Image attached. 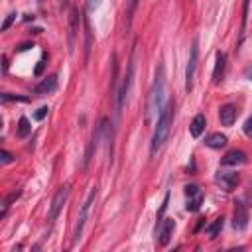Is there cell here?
<instances>
[{
  "instance_id": "1",
  "label": "cell",
  "mask_w": 252,
  "mask_h": 252,
  "mask_svg": "<svg viewBox=\"0 0 252 252\" xmlns=\"http://www.w3.org/2000/svg\"><path fill=\"white\" fill-rule=\"evenodd\" d=\"M163 100H165V69L161 63L156 67V77L148 93V102H146V124H152L159 112L163 110Z\"/></svg>"
},
{
  "instance_id": "2",
  "label": "cell",
  "mask_w": 252,
  "mask_h": 252,
  "mask_svg": "<svg viewBox=\"0 0 252 252\" xmlns=\"http://www.w3.org/2000/svg\"><path fill=\"white\" fill-rule=\"evenodd\" d=\"M173 110H175V104L167 102L163 106V110L159 112L158 120H156L154 136H152V142H150V154L152 156H156L161 150V146L165 144V140L169 136V130H171V124H173Z\"/></svg>"
},
{
  "instance_id": "3",
  "label": "cell",
  "mask_w": 252,
  "mask_h": 252,
  "mask_svg": "<svg viewBox=\"0 0 252 252\" xmlns=\"http://www.w3.org/2000/svg\"><path fill=\"white\" fill-rule=\"evenodd\" d=\"M94 199H96V187H91V191H89L87 199L83 201V205L79 209V215H77V222H75V228H73V244H77L83 236V230H85V224L89 220V213H91V207H93Z\"/></svg>"
},
{
  "instance_id": "4",
  "label": "cell",
  "mask_w": 252,
  "mask_h": 252,
  "mask_svg": "<svg viewBox=\"0 0 252 252\" xmlns=\"http://www.w3.org/2000/svg\"><path fill=\"white\" fill-rule=\"evenodd\" d=\"M132 81H134V49H132V55H130V61H128V71L122 79V85L120 89H116L114 93V98H116V104H114V110H116V116H120L122 112V106L128 98V93H130V87H132Z\"/></svg>"
},
{
  "instance_id": "5",
  "label": "cell",
  "mask_w": 252,
  "mask_h": 252,
  "mask_svg": "<svg viewBox=\"0 0 252 252\" xmlns=\"http://www.w3.org/2000/svg\"><path fill=\"white\" fill-rule=\"evenodd\" d=\"M197 63H199V45H197V39H193L191 51H189V59H187V67H185V91H187V93L193 89Z\"/></svg>"
},
{
  "instance_id": "6",
  "label": "cell",
  "mask_w": 252,
  "mask_h": 252,
  "mask_svg": "<svg viewBox=\"0 0 252 252\" xmlns=\"http://www.w3.org/2000/svg\"><path fill=\"white\" fill-rule=\"evenodd\" d=\"M69 183H65L63 187H59V191L53 195V199H51V207H49V215H47V220L49 222H53L57 217H59V213L63 211V205L67 203V199H69Z\"/></svg>"
},
{
  "instance_id": "7",
  "label": "cell",
  "mask_w": 252,
  "mask_h": 252,
  "mask_svg": "<svg viewBox=\"0 0 252 252\" xmlns=\"http://www.w3.org/2000/svg\"><path fill=\"white\" fill-rule=\"evenodd\" d=\"M79 24H81V16L77 12V8L69 10V22H67V45H69V53H73L75 49V39L79 33Z\"/></svg>"
},
{
  "instance_id": "8",
  "label": "cell",
  "mask_w": 252,
  "mask_h": 252,
  "mask_svg": "<svg viewBox=\"0 0 252 252\" xmlns=\"http://www.w3.org/2000/svg\"><path fill=\"white\" fill-rule=\"evenodd\" d=\"M248 224V209L242 201H234V213H232V226L234 230H244Z\"/></svg>"
},
{
  "instance_id": "9",
  "label": "cell",
  "mask_w": 252,
  "mask_h": 252,
  "mask_svg": "<svg viewBox=\"0 0 252 252\" xmlns=\"http://www.w3.org/2000/svg\"><path fill=\"white\" fill-rule=\"evenodd\" d=\"M215 181H217L224 191H232V189L238 185L240 175H238L236 171H217Z\"/></svg>"
},
{
  "instance_id": "10",
  "label": "cell",
  "mask_w": 252,
  "mask_h": 252,
  "mask_svg": "<svg viewBox=\"0 0 252 252\" xmlns=\"http://www.w3.org/2000/svg\"><path fill=\"white\" fill-rule=\"evenodd\" d=\"M236 116H238V110L230 102H226V104H222L219 108V120H220L222 126H232L236 122Z\"/></svg>"
},
{
  "instance_id": "11",
  "label": "cell",
  "mask_w": 252,
  "mask_h": 252,
  "mask_svg": "<svg viewBox=\"0 0 252 252\" xmlns=\"http://www.w3.org/2000/svg\"><path fill=\"white\" fill-rule=\"evenodd\" d=\"M55 89H57V75H49L47 79H43V81L33 89V93H35L37 96H45V94H51Z\"/></svg>"
},
{
  "instance_id": "12",
  "label": "cell",
  "mask_w": 252,
  "mask_h": 252,
  "mask_svg": "<svg viewBox=\"0 0 252 252\" xmlns=\"http://www.w3.org/2000/svg\"><path fill=\"white\" fill-rule=\"evenodd\" d=\"M242 163H246V154L242 150H230L220 159V165H242Z\"/></svg>"
},
{
  "instance_id": "13",
  "label": "cell",
  "mask_w": 252,
  "mask_h": 252,
  "mask_svg": "<svg viewBox=\"0 0 252 252\" xmlns=\"http://www.w3.org/2000/svg\"><path fill=\"white\" fill-rule=\"evenodd\" d=\"M175 230V220L173 219H163L159 222V244L165 246L171 240V234Z\"/></svg>"
},
{
  "instance_id": "14",
  "label": "cell",
  "mask_w": 252,
  "mask_h": 252,
  "mask_svg": "<svg viewBox=\"0 0 252 252\" xmlns=\"http://www.w3.org/2000/svg\"><path fill=\"white\" fill-rule=\"evenodd\" d=\"M224 67H226V55L222 51L217 53V61H215V69H213V83L219 85L224 77Z\"/></svg>"
},
{
  "instance_id": "15",
  "label": "cell",
  "mask_w": 252,
  "mask_h": 252,
  "mask_svg": "<svg viewBox=\"0 0 252 252\" xmlns=\"http://www.w3.org/2000/svg\"><path fill=\"white\" fill-rule=\"evenodd\" d=\"M205 126H207L205 114H197V116L191 120V124H189V134H191L193 138H199V136L205 132Z\"/></svg>"
},
{
  "instance_id": "16",
  "label": "cell",
  "mask_w": 252,
  "mask_h": 252,
  "mask_svg": "<svg viewBox=\"0 0 252 252\" xmlns=\"http://www.w3.org/2000/svg\"><path fill=\"white\" fill-rule=\"evenodd\" d=\"M205 146L211 148V150H220V148L226 146V136L220 134V132H213L205 138Z\"/></svg>"
},
{
  "instance_id": "17",
  "label": "cell",
  "mask_w": 252,
  "mask_h": 252,
  "mask_svg": "<svg viewBox=\"0 0 252 252\" xmlns=\"http://www.w3.org/2000/svg\"><path fill=\"white\" fill-rule=\"evenodd\" d=\"M201 203H203V193L199 191V193H195V195L187 197V205H185V209H187V211H191V213H195V211H199Z\"/></svg>"
},
{
  "instance_id": "18",
  "label": "cell",
  "mask_w": 252,
  "mask_h": 252,
  "mask_svg": "<svg viewBox=\"0 0 252 252\" xmlns=\"http://www.w3.org/2000/svg\"><path fill=\"white\" fill-rule=\"evenodd\" d=\"M30 132H32L30 120H28L26 116H22V118H20V122H18V136H20V138H26Z\"/></svg>"
},
{
  "instance_id": "19",
  "label": "cell",
  "mask_w": 252,
  "mask_h": 252,
  "mask_svg": "<svg viewBox=\"0 0 252 252\" xmlns=\"http://www.w3.org/2000/svg\"><path fill=\"white\" fill-rule=\"evenodd\" d=\"M18 197H20V191H14V193H10V195L4 199V203H2V213H0V217H2V219H4V217H6V213H8V207H10Z\"/></svg>"
},
{
  "instance_id": "20",
  "label": "cell",
  "mask_w": 252,
  "mask_h": 252,
  "mask_svg": "<svg viewBox=\"0 0 252 252\" xmlns=\"http://www.w3.org/2000/svg\"><path fill=\"white\" fill-rule=\"evenodd\" d=\"M138 2L140 0H128V8H126V16H128V28L132 26V20H134V14H136V8H138Z\"/></svg>"
},
{
  "instance_id": "21",
  "label": "cell",
  "mask_w": 252,
  "mask_h": 252,
  "mask_svg": "<svg viewBox=\"0 0 252 252\" xmlns=\"http://www.w3.org/2000/svg\"><path fill=\"white\" fill-rule=\"evenodd\" d=\"M220 228H222V219H217V220L207 228V232H209V236H211V238H217V236H219V232H220Z\"/></svg>"
},
{
  "instance_id": "22",
  "label": "cell",
  "mask_w": 252,
  "mask_h": 252,
  "mask_svg": "<svg viewBox=\"0 0 252 252\" xmlns=\"http://www.w3.org/2000/svg\"><path fill=\"white\" fill-rule=\"evenodd\" d=\"M0 100H2V104H6V102H10V100H22V102H26L28 98H26V96H18V94H10V93H2V94H0Z\"/></svg>"
},
{
  "instance_id": "23",
  "label": "cell",
  "mask_w": 252,
  "mask_h": 252,
  "mask_svg": "<svg viewBox=\"0 0 252 252\" xmlns=\"http://www.w3.org/2000/svg\"><path fill=\"white\" fill-rule=\"evenodd\" d=\"M85 37H87V41H85V55L89 57V51H91V28H89L87 20H85Z\"/></svg>"
},
{
  "instance_id": "24",
  "label": "cell",
  "mask_w": 252,
  "mask_h": 252,
  "mask_svg": "<svg viewBox=\"0 0 252 252\" xmlns=\"http://www.w3.org/2000/svg\"><path fill=\"white\" fill-rule=\"evenodd\" d=\"M14 20H16V14H14V12H12V14H8V16H6V20H4V24H2V32H6V30L12 26V22H14Z\"/></svg>"
},
{
  "instance_id": "25",
  "label": "cell",
  "mask_w": 252,
  "mask_h": 252,
  "mask_svg": "<svg viewBox=\"0 0 252 252\" xmlns=\"http://www.w3.org/2000/svg\"><path fill=\"white\" fill-rule=\"evenodd\" d=\"M242 128H244V134H246L248 138H252V116H250V118H246V122H244V126H242Z\"/></svg>"
},
{
  "instance_id": "26",
  "label": "cell",
  "mask_w": 252,
  "mask_h": 252,
  "mask_svg": "<svg viewBox=\"0 0 252 252\" xmlns=\"http://www.w3.org/2000/svg\"><path fill=\"white\" fill-rule=\"evenodd\" d=\"M47 110H49L47 106H41V108H37V112L33 114V118H35V120H43V118H45V114H47Z\"/></svg>"
},
{
  "instance_id": "27",
  "label": "cell",
  "mask_w": 252,
  "mask_h": 252,
  "mask_svg": "<svg viewBox=\"0 0 252 252\" xmlns=\"http://www.w3.org/2000/svg\"><path fill=\"white\" fill-rule=\"evenodd\" d=\"M43 65H45V53L41 55V59H39V63H37V67L33 69V73H35V75H41V71H43Z\"/></svg>"
},
{
  "instance_id": "28",
  "label": "cell",
  "mask_w": 252,
  "mask_h": 252,
  "mask_svg": "<svg viewBox=\"0 0 252 252\" xmlns=\"http://www.w3.org/2000/svg\"><path fill=\"white\" fill-rule=\"evenodd\" d=\"M199 191H201V189H199L197 185H187V187H185V195H187V197H191V195H195V193H199Z\"/></svg>"
},
{
  "instance_id": "29",
  "label": "cell",
  "mask_w": 252,
  "mask_h": 252,
  "mask_svg": "<svg viewBox=\"0 0 252 252\" xmlns=\"http://www.w3.org/2000/svg\"><path fill=\"white\" fill-rule=\"evenodd\" d=\"M0 156H2V163H10V161L14 159V158H12V154H10V152H6V150H2V154H0Z\"/></svg>"
},
{
  "instance_id": "30",
  "label": "cell",
  "mask_w": 252,
  "mask_h": 252,
  "mask_svg": "<svg viewBox=\"0 0 252 252\" xmlns=\"http://www.w3.org/2000/svg\"><path fill=\"white\" fill-rule=\"evenodd\" d=\"M167 201H169V193L165 195V199H163V205H161V209H159V213H158V219H161L163 217V213H165V209H167Z\"/></svg>"
},
{
  "instance_id": "31",
  "label": "cell",
  "mask_w": 252,
  "mask_h": 252,
  "mask_svg": "<svg viewBox=\"0 0 252 252\" xmlns=\"http://www.w3.org/2000/svg\"><path fill=\"white\" fill-rule=\"evenodd\" d=\"M100 6V0H89V10H96Z\"/></svg>"
},
{
  "instance_id": "32",
  "label": "cell",
  "mask_w": 252,
  "mask_h": 252,
  "mask_svg": "<svg viewBox=\"0 0 252 252\" xmlns=\"http://www.w3.org/2000/svg\"><path fill=\"white\" fill-rule=\"evenodd\" d=\"M244 77H246V79H250V81H252V65H250V67H246V69H244Z\"/></svg>"
},
{
  "instance_id": "33",
  "label": "cell",
  "mask_w": 252,
  "mask_h": 252,
  "mask_svg": "<svg viewBox=\"0 0 252 252\" xmlns=\"http://www.w3.org/2000/svg\"><path fill=\"white\" fill-rule=\"evenodd\" d=\"M248 6H250V0H244V22H246V16H248Z\"/></svg>"
},
{
  "instance_id": "34",
  "label": "cell",
  "mask_w": 252,
  "mask_h": 252,
  "mask_svg": "<svg viewBox=\"0 0 252 252\" xmlns=\"http://www.w3.org/2000/svg\"><path fill=\"white\" fill-rule=\"evenodd\" d=\"M28 47H30V43H22V45H20V47H18V49H20V51H26V49H28Z\"/></svg>"
},
{
  "instance_id": "35",
  "label": "cell",
  "mask_w": 252,
  "mask_h": 252,
  "mask_svg": "<svg viewBox=\"0 0 252 252\" xmlns=\"http://www.w3.org/2000/svg\"><path fill=\"white\" fill-rule=\"evenodd\" d=\"M250 189H252V185H250ZM250 197H252V191H250Z\"/></svg>"
}]
</instances>
